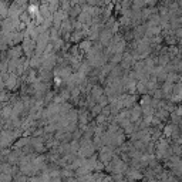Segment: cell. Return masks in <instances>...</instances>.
Instances as JSON below:
<instances>
[{
  "label": "cell",
  "instance_id": "obj_1",
  "mask_svg": "<svg viewBox=\"0 0 182 182\" xmlns=\"http://www.w3.org/2000/svg\"><path fill=\"white\" fill-rule=\"evenodd\" d=\"M92 151H94V147H92V144H90V142H86V144L83 145V148H80V154L84 155V157L91 155Z\"/></svg>",
  "mask_w": 182,
  "mask_h": 182
},
{
  "label": "cell",
  "instance_id": "obj_2",
  "mask_svg": "<svg viewBox=\"0 0 182 182\" xmlns=\"http://www.w3.org/2000/svg\"><path fill=\"white\" fill-rule=\"evenodd\" d=\"M111 158H113V152H111V149H110L108 147L103 148V149H101V159L107 162V161H110Z\"/></svg>",
  "mask_w": 182,
  "mask_h": 182
},
{
  "label": "cell",
  "instance_id": "obj_3",
  "mask_svg": "<svg viewBox=\"0 0 182 182\" xmlns=\"http://www.w3.org/2000/svg\"><path fill=\"white\" fill-rule=\"evenodd\" d=\"M110 39H111V34H110L108 30H105L104 33H101V41H103V43H107Z\"/></svg>",
  "mask_w": 182,
  "mask_h": 182
},
{
  "label": "cell",
  "instance_id": "obj_4",
  "mask_svg": "<svg viewBox=\"0 0 182 182\" xmlns=\"http://www.w3.org/2000/svg\"><path fill=\"white\" fill-rule=\"evenodd\" d=\"M139 115H141V108H136V107H135V108L132 110V113H131V120H132V121H135Z\"/></svg>",
  "mask_w": 182,
  "mask_h": 182
},
{
  "label": "cell",
  "instance_id": "obj_5",
  "mask_svg": "<svg viewBox=\"0 0 182 182\" xmlns=\"http://www.w3.org/2000/svg\"><path fill=\"white\" fill-rule=\"evenodd\" d=\"M14 84H16V77H14V75H10V77H9V81H7V86L12 88Z\"/></svg>",
  "mask_w": 182,
  "mask_h": 182
},
{
  "label": "cell",
  "instance_id": "obj_6",
  "mask_svg": "<svg viewBox=\"0 0 182 182\" xmlns=\"http://www.w3.org/2000/svg\"><path fill=\"white\" fill-rule=\"evenodd\" d=\"M81 48H84V50H90V41H84V43H81V46H80Z\"/></svg>",
  "mask_w": 182,
  "mask_h": 182
}]
</instances>
